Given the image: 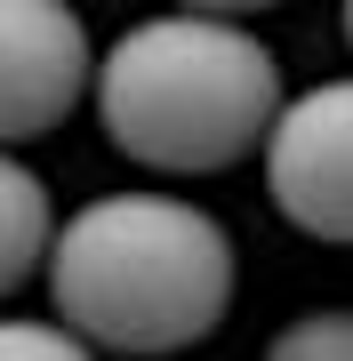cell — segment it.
I'll use <instances>...</instances> for the list:
<instances>
[{
    "instance_id": "obj_1",
    "label": "cell",
    "mask_w": 353,
    "mask_h": 361,
    "mask_svg": "<svg viewBox=\"0 0 353 361\" xmlns=\"http://www.w3.org/2000/svg\"><path fill=\"white\" fill-rule=\"evenodd\" d=\"M49 313L89 353H185L225 329L241 257L201 201L129 185L80 201L49 233Z\"/></svg>"
},
{
    "instance_id": "obj_2",
    "label": "cell",
    "mask_w": 353,
    "mask_h": 361,
    "mask_svg": "<svg viewBox=\"0 0 353 361\" xmlns=\"http://www.w3.org/2000/svg\"><path fill=\"white\" fill-rule=\"evenodd\" d=\"M289 80L281 56L249 32V16L161 8L129 25L89 65L97 129L120 161L153 177H225L265 145Z\"/></svg>"
},
{
    "instance_id": "obj_3",
    "label": "cell",
    "mask_w": 353,
    "mask_h": 361,
    "mask_svg": "<svg viewBox=\"0 0 353 361\" xmlns=\"http://www.w3.org/2000/svg\"><path fill=\"white\" fill-rule=\"evenodd\" d=\"M265 193L305 241L353 249V73L281 97L265 129Z\"/></svg>"
},
{
    "instance_id": "obj_4",
    "label": "cell",
    "mask_w": 353,
    "mask_h": 361,
    "mask_svg": "<svg viewBox=\"0 0 353 361\" xmlns=\"http://www.w3.org/2000/svg\"><path fill=\"white\" fill-rule=\"evenodd\" d=\"M97 40L73 0H0V145L65 129L89 97Z\"/></svg>"
},
{
    "instance_id": "obj_5",
    "label": "cell",
    "mask_w": 353,
    "mask_h": 361,
    "mask_svg": "<svg viewBox=\"0 0 353 361\" xmlns=\"http://www.w3.org/2000/svg\"><path fill=\"white\" fill-rule=\"evenodd\" d=\"M49 233H56V201L40 185V169L16 161V145H0V297H16L40 273Z\"/></svg>"
},
{
    "instance_id": "obj_6",
    "label": "cell",
    "mask_w": 353,
    "mask_h": 361,
    "mask_svg": "<svg viewBox=\"0 0 353 361\" xmlns=\"http://www.w3.org/2000/svg\"><path fill=\"white\" fill-rule=\"evenodd\" d=\"M281 361H353V305H321V313H297L281 337H273Z\"/></svg>"
},
{
    "instance_id": "obj_7",
    "label": "cell",
    "mask_w": 353,
    "mask_h": 361,
    "mask_svg": "<svg viewBox=\"0 0 353 361\" xmlns=\"http://www.w3.org/2000/svg\"><path fill=\"white\" fill-rule=\"evenodd\" d=\"M0 353H25V361H73V353H89L80 337L56 322H25V313H0Z\"/></svg>"
},
{
    "instance_id": "obj_8",
    "label": "cell",
    "mask_w": 353,
    "mask_h": 361,
    "mask_svg": "<svg viewBox=\"0 0 353 361\" xmlns=\"http://www.w3.org/2000/svg\"><path fill=\"white\" fill-rule=\"evenodd\" d=\"M177 8H217V16H257V8H281V0H177Z\"/></svg>"
},
{
    "instance_id": "obj_9",
    "label": "cell",
    "mask_w": 353,
    "mask_h": 361,
    "mask_svg": "<svg viewBox=\"0 0 353 361\" xmlns=\"http://www.w3.org/2000/svg\"><path fill=\"white\" fill-rule=\"evenodd\" d=\"M345 49H353V0H345Z\"/></svg>"
}]
</instances>
